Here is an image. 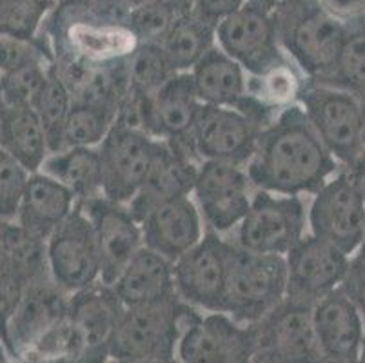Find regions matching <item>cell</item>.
<instances>
[{"label": "cell", "mask_w": 365, "mask_h": 363, "mask_svg": "<svg viewBox=\"0 0 365 363\" xmlns=\"http://www.w3.org/2000/svg\"><path fill=\"white\" fill-rule=\"evenodd\" d=\"M325 13L345 24L347 28H354L361 13L365 9V0H317Z\"/></svg>", "instance_id": "b9f144b4"}, {"label": "cell", "mask_w": 365, "mask_h": 363, "mask_svg": "<svg viewBox=\"0 0 365 363\" xmlns=\"http://www.w3.org/2000/svg\"><path fill=\"white\" fill-rule=\"evenodd\" d=\"M197 173V158L187 149L177 142L158 140L144 184L128 204L129 211L138 222L153 205L180 196H191Z\"/></svg>", "instance_id": "44dd1931"}, {"label": "cell", "mask_w": 365, "mask_h": 363, "mask_svg": "<svg viewBox=\"0 0 365 363\" xmlns=\"http://www.w3.org/2000/svg\"><path fill=\"white\" fill-rule=\"evenodd\" d=\"M260 131V126L240 109L204 106L180 145L200 162L245 165L253 155Z\"/></svg>", "instance_id": "4fadbf2b"}, {"label": "cell", "mask_w": 365, "mask_h": 363, "mask_svg": "<svg viewBox=\"0 0 365 363\" xmlns=\"http://www.w3.org/2000/svg\"><path fill=\"white\" fill-rule=\"evenodd\" d=\"M151 108L157 138L182 144L204 108L191 73H175L165 84L151 93Z\"/></svg>", "instance_id": "d4e9b609"}, {"label": "cell", "mask_w": 365, "mask_h": 363, "mask_svg": "<svg viewBox=\"0 0 365 363\" xmlns=\"http://www.w3.org/2000/svg\"><path fill=\"white\" fill-rule=\"evenodd\" d=\"M307 232V204L304 196L255 189L249 211L238 224L235 245L260 255L285 256Z\"/></svg>", "instance_id": "52a82bcc"}, {"label": "cell", "mask_w": 365, "mask_h": 363, "mask_svg": "<svg viewBox=\"0 0 365 363\" xmlns=\"http://www.w3.org/2000/svg\"><path fill=\"white\" fill-rule=\"evenodd\" d=\"M68 298L69 295L56 287L49 275L26 285L6 329L4 345L13 356L28 358L36 342L64 318Z\"/></svg>", "instance_id": "ac0fdd59"}, {"label": "cell", "mask_w": 365, "mask_h": 363, "mask_svg": "<svg viewBox=\"0 0 365 363\" xmlns=\"http://www.w3.org/2000/svg\"><path fill=\"white\" fill-rule=\"evenodd\" d=\"M4 149L26 171H41L49 155V145L35 109L8 108Z\"/></svg>", "instance_id": "83f0119b"}, {"label": "cell", "mask_w": 365, "mask_h": 363, "mask_svg": "<svg viewBox=\"0 0 365 363\" xmlns=\"http://www.w3.org/2000/svg\"><path fill=\"white\" fill-rule=\"evenodd\" d=\"M29 62H53V55L36 39L0 33V75L15 71Z\"/></svg>", "instance_id": "f35d334b"}, {"label": "cell", "mask_w": 365, "mask_h": 363, "mask_svg": "<svg viewBox=\"0 0 365 363\" xmlns=\"http://www.w3.org/2000/svg\"><path fill=\"white\" fill-rule=\"evenodd\" d=\"M51 62H29L11 73L0 75V100L8 108H33L44 89Z\"/></svg>", "instance_id": "d590c367"}, {"label": "cell", "mask_w": 365, "mask_h": 363, "mask_svg": "<svg viewBox=\"0 0 365 363\" xmlns=\"http://www.w3.org/2000/svg\"><path fill=\"white\" fill-rule=\"evenodd\" d=\"M158 46L168 56L175 73H187L209 49L217 46L215 28L205 24L204 20L191 11L173 26L171 31Z\"/></svg>", "instance_id": "f1b7e54d"}, {"label": "cell", "mask_w": 365, "mask_h": 363, "mask_svg": "<svg viewBox=\"0 0 365 363\" xmlns=\"http://www.w3.org/2000/svg\"><path fill=\"white\" fill-rule=\"evenodd\" d=\"M191 2H193L195 15L204 20L205 24L217 28L218 22L242 8L245 0H191Z\"/></svg>", "instance_id": "60d3db41"}, {"label": "cell", "mask_w": 365, "mask_h": 363, "mask_svg": "<svg viewBox=\"0 0 365 363\" xmlns=\"http://www.w3.org/2000/svg\"><path fill=\"white\" fill-rule=\"evenodd\" d=\"M158 2H164V0H125V4H128L129 11H131V9L144 8V6L158 4Z\"/></svg>", "instance_id": "f6af8a7d"}, {"label": "cell", "mask_w": 365, "mask_h": 363, "mask_svg": "<svg viewBox=\"0 0 365 363\" xmlns=\"http://www.w3.org/2000/svg\"><path fill=\"white\" fill-rule=\"evenodd\" d=\"M117 362V359H115ZM118 363H178L175 358H145V359H128V362Z\"/></svg>", "instance_id": "bcb514c9"}, {"label": "cell", "mask_w": 365, "mask_h": 363, "mask_svg": "<svg viewBox=\"0 0 365 363\" xmlns=\"http://www.w3.org/2000/svg\"><path fill=\"white\" fill-rule=\"evenodd\" d=\"M356 363H365V336H364V342H361L360 354H358V362Z\"/></svg>", "instance_id": "681fc988"}, {"label": "cell", "mask_w": 365, "mask_h": 363, "mask_svg": "<svg viewBox=\"0 0 365 363\" xmlns=\"http://www.w3.org/2000/svg\"><path fill=\"white\" fill-rule=\"evenodd\" d=\"M354 258L361 260V262H365V235H364V240H361L360 247H358V251L354 252Z\"/></svg>", "instance_id": "7dc6e473"}, {"label": "cell", "mask_w": 365, "mask_h": 363, "mask_svg": "<svg viewBox=\"0 0 365 363\" xmlns=\"http://www.w3.org/2000/svg\"><path fill=\"white\" fill-rule=\"evenodd\" d=\"M358 28H364L365 29V9H364V13H361V19L358 20Z\"/></svg>", "instance_id": "816d5d0a"}, {"label": "cell", "mask_w": 365, "mask_h": 363, "mask_svg": "<svg viewBox=\"0 0 365 363\" xmlns=\"http://www.w3.org/2000/svg\"><path fill=\"white\" fill-rule=\"evenodd\" d=\"M178 363H255L251 325H242L224 312L189 307L175 345Z\"/></svg>", "instance_id": "ba28073f"}, {"label": "cell", "mask_w": 365, "mask_h": 363, "mask_svg": "<svg viewBox=\"0 0 365 363\" xmlns=\"http://www.w3.org/2000/svg\"><path fill=\"white\" fill-rule=\"evenodd\" d=\"M157 138L113 124L102 144L98 145L102 160V195L128 205L140 191L148 176L151 160L157 149Z\"/></svg>", "instance_id": "9a60e30c"}, {"label": "cell", "mask_w": 365, "mask_h": 363, "mask_svg": "<svg viewBox=\"0 0 365 363\" xmlns=\"http://www.w3.org/2000/svg\"><path fill=\"white\" fill-rule=\"evenodd\" d=\"M325 86L344 89L360 98L365 93V29L349 28L344 44L338 53L336 64L327 78L322 82Z\"/></svg>", "instance_id": "836d02e7"}, {"label": "cell", "mask_w": 365, "mask_h": 363, "mask_svg": "<svg viewBox=\"0 0 365 363\" xmlns=\"http://www.w3.org/2000/svg\"><path fill=\"white\" fill-rule=\"evenodd\" d=\"M287 296L282 255H260L231 244L222 312L242 325H255Z\"/></svg>", "instance_id": "3957f363"}, {"label": "cell", "mask_w": 365, "mask_h": 363, "mask_svg": "<svg viewBox=\"0 0 365 363\" xmlns=\"http://www.w3.org/2000/svg\"><path fill=\"white\" fill-rule=\"evenodd\" d=\"M217 46L242 66L247 76H260L291 62L278 40L273 8L258 0H245L233 15L215 28Z\"/></svg>", "instance_id": "8992f818"}, {"label": "cell", "mask_w": 365, "mask_h": 363, "mask_svg": "<svg viewBox=\"0 0 365 363\" xmlns=\"http://www.w3.org/2000/svg\"><path fill=\"white\" fill-rule=\"evenodd\" d=\"M360 106H361V113H364V122H365V93L360 96Z\"/></svg>", "instance_id": "f907efd6"}, {"label": "cell", "mask_w": 365, "mask_h": 363, "mask_svg": "<svg viewBox=\"0 0 365 363\" xmlns=\"http://www.w3.org/2000/svg\"><path fill=\"white\" fill-rule=\"evenodd\" d=\"M144 247L169 262L180 258L204 236V222L191 196H180L153 205L140 220Z\"/></svg>", "instance_id": "ffe728a7"}, {"label": "cell", "mask_w": 365, "mask_h": 363, "mask_svg": "<svg viewBox=\"0 0 365 363\" xmlns=\"http://www.w3.org/2000/svg\"><path fill=\"white\" fill-rule=\"evenodd\" d=\"M340 289L351 300V304L356 307L365 324V262L354 258V256L351 258L349 269L345 272Z\"/></svg>", "instance_id": "ab89813d"}, {"label": "cell", "mask_w": 365, "mask_h": 363, "mask_svg": "<svg viewBox=\"0 0 365 363\" xmlns=\"http://www.w3.org/2000/svg\"><path fill=\"white\" fill-rule=\"evenodd\" d=\"M189 73L204 106L238 108L247 95V73L218 46L209 49Z\"/></svg>", "instance_id": "484cf974"}, {"label": "cell", "mask_w": 365, "mask_h": 363, "mask_svg": "<svg viewBox=\"0 0 365 363\" xmlns=\"http://www.w3.org/2000/svg\"><path fill=\"white\" fill-rule=\"evenodd\" d=\"M309 235L354 256L365 235V204L344 168L338 169L307 204Z\"/></svg>", "instance_id": "9c48e42d"}, {"label": "cell", "mask_w": 365, "mask_h": 363, "mask_svg": "<svg viewBox=\"0 0 365 363\" xmlns=\"http://www.w3.org/2000/svg\"><path fill=\"white\" fill-rule=\"evenodd\" d=\"M117 120V108L75 102L64 128V148H98Z\"/></svg>", "instance_id": "4dcf8cb0"}, {"label": "cell", "mask_w": 365, "mask_h": 363, "mask_svg": "<svg viewBox=\"0 0 365 363\" xmlns=\"http://www.w3.org/2000/svg\"><path fill=\"white\" fill-rule=\"evenodd\" d=\"M273 11L285 55L307 80L322 84L336 64L349 28L325 13L317 0H284Z\"/></svg>", "instance_id": "7a4b0ae2"}, {"label": "cell", "mask_w": 365, "mask_h": 363, "mask_svg": "<svg viewBox=\"0 0 365 363\" xmlns=\"http://www.w3.org/2000/svg\"><path fill=\"white\" fill-rule=\"evenodd\" d=\"M75 208L76 198L69 189L46 173L36 171L29 175L15 224L46 242Z\"/></svg>", "instance_id": "603a6c76"}, {"label": "cell", "mask_w": 365, "mask_h": 363, "mask_svg": "<svg viewBox=\"0 0 365 363\" xmlns=\"http://www.w3.org/2000/svg\"><path fill=\"white\" fill-rule=\"evenodd\" d=\"M104 363H118V362H115V359H108V362H104Z\"/></svg>", "instance_id": "f5cc1de1"}, {"label": "cell", "mask_w": 365, "mask_h": 363, "mask_svg": "<svg viewBox=\"0 0 365 363\" xmlns=\"http://www.w3.org/2000/svg\"><path fill=\"white\" fill-rule=\"evenodd\" d=\"M58 0H0V33L36 39Z\"/></svg>", "instance_id": "8d00e7d4"}, {"label": "cell", "mask_w": 365, "mask_h": 363, "mask_svg": "<svg viewBox=\"0 0 365 363\" xmlns=\"http://www.w3.org/2000/svg\"><path fill=\"white\" fill-rule=\"evenodd\" d=\"M189 307L178 296L124 307L109 345V359L175 358V345Z\"/></svg>", "instance_id": "5b68a950"}, {"label": "cell", "mask_w": 365, "mask_h": 363, "mask_svg": "<svg viewBox=\"0 0 365 363\" xmlns=\"http://www.w3.org/2000/svg\"><path fill=\"white\" fill-rule=\"evenodd\" d=\"M71 106V91H69V88L62 80L55 62H51L48 69V78H46L44 89H42L35 106H33L35 113L41 118L42 128H44L49 153H56L64 149V128L66 122H68Z\"/></svg>", "instance_id": "f546056e"}, {"label": "cell", "mask_w": 365, "mask_h": 363, "mask_svg": "<svg viewBox=\"0 0 365 363\" xmlns=\"http://www.w3.org/2000/svg\"><path fill=\"white\" fill-rule=\"evenodd\" d=\"M284 258L287 267L285 298L314 305L340 287L353 256L307 232Z\"/></svg>", "instance_id": "2e32d148"}, {"label": "cell", "mask_w": 365, "mask_h": 363, "mask_svg": "<svg viewBox=\"0 0 365 363\" xmlns=\"http://www.w3.org/2000/svg\"><path fill=\"white\" fill-rule=\"evenodd\" d=\"M344 169L347 171L354 189H356L358 195L361 196V200H364V204H365V151L354 160L349 168H344Z\"/></svg>", "instance_id": "7bdbcfd3"}, {"label": "cell", "mask_w": 365, "mask_h": 363, "mask_svg": "<svg viewBox=\"0 0 365 363\" xmlns=\"http://www.w3.org/2000/svg\"><path fill=\"white\" fill-rule=\"evenodd\" d=\"M244 168L255 189L289 196H313L341 169L298 102L262 129Z\"/></svg>", "instance_id": "6da1fadb"}, {"label": "cell", "mask_w": 365, "mask_h": 363, "mask_svg": "<svg viewBox=\"0 0 365 363\" xmlns=\"http://www.w3.org/2000/svg\"><path fill=\"white\" fill-rule=\"evenodd\" d=\"M91 222L101 258V282L113 285L131 258L144 247L140 224L125 204L106 198L76 202Z\"/></svg>", "instance_id": "e0dca14e"}, {"label": "cell", "mask_w": 365, "mask_h": 363, "mask_svg": "<svg viewBox=\"0 0 365 363\" xmlns=\"http://www.w3.org/2000/svg\"><path fill=\"white\" fill-rule=\"evenodd\" d=\"M41 171L69 189L76 202L102 196V160L98 148H64L49 153Z\"/></svg>", "instance_id": "4316f807"}, {"label": "cell", "mask_w": 365, "mask_h": 363, "mask_svg": "<svg viewBox=\"0 0 365 363\" xmlns=\"http://www.w3.org/2000/svg\"><path fill=\"white\" fill-rule=\"evenodd\" d=\"M124 305L115 291L102 282L69 295L68 319L84 345L82 363H104Z\"/></svg>", "instance_id": "d6986e66"}, {"label": "cell", "mask_w": 365, "mask_h": 363, "mask_svg": "<svg viewBox=\"0 0 365 363\" xmlns=\"http://www.w3.org/2000/svg\"><path fill=\"white\" fill-rule=\"evenodd\" d=\"M0 363H2V351H0Z\"/></svg>", "instance_id": "db71d44e"}, {"label": "cell", "mask_w": 365, "mask_h": 363, "mask_svg": "<svg viewBox=\"0 0 365 363\" xmlns=\"http://www.w3.org/2000/svg\"><path fill=\"white\" fill-rule=\"evenodd\" d=\"M300 75L293 62H285L260 76H249L247 95L271 113H280L298 102L305 84Z\"/></svg>", "instance_id": "1f68e13d"}, {"label": "cell", "mask_w": 365, "mask_h": 363, "mask_svg": "<svg viewBox=\"0 0 365 363\" xmlns=\"http://www.w3.org/2000/svg\"><path fill=\"white\" fill-rule=\"evenodd\" d=\"M109 287L124 307L155 304L177 296L173 264L158 252L142 247Z\"/></svg>", "instance_id": "cb8c5ba5"}, {"label": "cell", "mask_w": 365, "mask_h": 363, "mask_svg": "<svg viewBox=\"0 0 365 363\" xmlns=\"http://www.w3.org/2000/svg\"><path fill=\"white\" fill-rule=\"evenodd\" d=\"M255 363H325L313 325V305L285 298L257 322Z\"/></svg>", "instance_id": "30bf717a"}, {"label": "cell", "mask_w": 365, "mask_h": 363, "mask_svg": "<svg viewBox=\"0 0 365 363\" xmlns=\"http://www.w3.org/2000/svg\"><path fill=\"white\" fill-rule=\"evenodd\" d=\"M298 104L340 168H349L365 151V122L358 96L307 80Z\"/></svg>", "instance_id": "277c9868"}, {"label": "cell", "mask_w": 365, "mask_h": 363, "mask_svg": "<svg viewBox=\"0 0 365 363\" xmlns=\"http://www.w3.org/2000/svg\"><path fill=\"white\" fill-rule=\"evenodd\" d=\"M49 278L66 295L101 282V258L91 222L81 205L46 240Z\"/></svg>", "instance_id": "8fae6325"}, {"label": "cell", "mask_w": 365, "mask_h": 363, "mask_svg": "<svg viewBox=\"0 0 365 363\" xmlns=\"http://www.w3.org/2000/svg\"><path fill=\"white\" fill-rule=\"evenodd\" d=\"M6 118H8V106L0 100V149H4L6 136Z\"/></svg>", "instance_id": "ee69618b"}, {"label": "cell", "mask_w": 365, "mask_h": 363, "mask_svg": "<svg viewBox=\"0 0 365 363\" xmlns=\"http://www.w3.org/2000/svg\"><path fill=\"white\" fill-rule=\"evenodd\" d=\"M231 242L205 231L197 245L173 262L175 291L184 304L204 312H222Z\"/></svg>", "instance_id": "7c38bea8"}, {"label": "cell", "mask_w": 365, "mask_h": 363, "mask_svg": "<svg viewBox=\"0 0 365 363\" xmlns=\"http://www.w3.org/2000/svg\"><path fill=\"white\" fill-rule=\"evenodd\" d=\"M193 11L191 0H164L129 11L128 26L138 44H160L182 16Z\"/></svg>", "instance_id": "d6a6232c"}, {"label": "cell", "mask_w": 365, "mask_h": 363, "mask_svg": "<svg viewBox=\"0 0 365 363\" xmlns=\"http://www.w3.org/2000/svg\"><path fill=\"white\" fill-rule=\"evenodd\" d=\"M31 173L26 171L6 149H0V220L15 222L26 184Z\"/></svg>", "instance_id": "74e56055"}, {"label": "cell", "mask_w": 365, "mask_h": 363, "mask_svg": "<svg viewBox=\"0 0 365 363\" xmlns=\"http://www.w3.org/2000/svg\"><path fill=\"white\" fill-rule=\"evenodd\" d=\"M255 188L244 165L200 162L195 180V204L207 231L229 232L249 211Z\"/></svg>", "instance_id": "5bb4252c"}, {"label": "cell", "mask_w": 365, "mask_h": 363, "mask_svg": "<svg viewBox=\"0 0 365 363\" xmlns=\"http://www.w3.org/2000/svg\"><path fill=\"white\" fill-rule=\"evenodd\" d=\"M313 325L325 363H356L365 324L340 287L313 305Z\"/></svg>", "instance_id": "7402d4cb"}, {"label": "cell", "mask_w": 365, "mask_h": 363, "mask_svg": "<svg viewBox=\"0 0 365 363\" xmlns=\"http://www.w3.org/2000/svg\"><path fill=\"white\" fill-rule=\"evenodd\" d=\"M258 2L269 6V8H277V6L280 4V2H284V0H258Z\"/></svg>", "instance_id": "c3c4849f"}, {"label": "cell", "mask_w": 365, "mask_h": 363, "mask_svg": "<svg viewBox=\"0 0 365 363\" xmlns=\"http://www.w3.org/2000/svg\"><path fill=\"white\" fill-rule=\"evenodd\" d=\"M125 69L129 89L142 95L155 93L175 75V69L158 44H138L125 60Z\"/></svg>", "instance_id": "e575fe53"}]
</instances>
